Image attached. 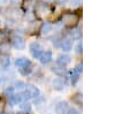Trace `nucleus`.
Returning a JSON list of instances; mask_svg holds the SVG:
<instances>
[{
    "instance_id": "nucleus-25",
    "label": "nucleus",
    "mask_w": 130,
    "mask_h": 114,
    "mask_svg": "<svg viewBox=\"0 0 130 114\" xmlns=\"http://www.w3.org/2000/svg\"><path fill=\"white\" fill-rule=\"evenodd\" d=\"M0 114H5V113H0Z\"/></svg>"
},
{
    "instance_id": "nucleus-7",
    "label": "nucleus",
    "mask_w": 130,
    "mask_h": 114,
    "mask_svg": "<svg viewBox=\"0 0 130 114\" xmlns=\"http://www.w3.org/2000/svg\"><path fill=\"white\" fill-rule=\"evenodd\" d=\"M8 100H9V103L12 105H20L21 103L24 102L22 93H14V94H12V96L8 98Z\"/></svg>"
},
{
    "instance_id": "nucleus-8",
    "label": "nucleus",
    "mask_w": 130,
    "mask_h": 114,
    "mask_svg": "<svg viewBox=\"0 0 130 114\" xmlns=\"http://www.w3.org/2000/svg\"><path fill=\"white\" fill-rule=\"evenodd\" d=\"M69 62H70V57H69L68 54H63V53H61V54H59L57 57V63L59 64V66L64 67V66H67Z\"/></svg>"
},
{
    "instance_id": "nucleus-10",
    "label": "nucleus",
    "mask_w": 130,
    "mask_h": 114,
    "mask_svg": "<svg viewBox=\"0 0 130 114\" xmlns=\"http://www.w3.org/2000/svg\"><path fill=\"white\" fill-rule=\"evenodd\" d=\"M30 64H31L30 60L28 59V58H24V57H20L15 60V66H16L19 69H20V68H23V67H27V66H30Z\"/></svg>"
},
{
    "instance_id": "nucleus-4",
    "label": "nucleus",
    "mask_w": 130,
    "mask_h": 114,
    "mask_svg": "<svg viewBox=\"0 0 130 114\" xmlns=\"http://www.w3.org/2000/svg\"><path fill=\"white\" fill-rule=\"evenodd\" d=\"M38 59H39L40 63H43V64L50 63V62L52 61V59H53V57H52V52L51 51H48V50L43 51L42 54H40V57L38 58Z\"/></svg>"
},
{
    "instance_id": "nucleus-22",
    "label": "nucleus",
    "mask_w": 130,
    "mask_h": 114,
    "mask_svg": "<svg viewBox=\"0 0 130 114\" xmlns=\"http://www.w3.org/2000/svg\"><path fill=\"white\" fill-rule=\"evenodd\" d=\"M0 83H1V76H0Z\"/></svg>"
},
{
    "instance_id": "nucleus-9",
    "label": "nucleus",
    "mask_w": 130,
    "mask_h": 114,
    "mask_svg": "<svg viewBox=\"0 0 130 114\" xmlns=\"http://www.w3.org/2000/svg\"><path fill=\"white\" fill-rule=\"evenodd\" d=\"M68 111V104L66 102H60L55 105V113L57 114H67Z\"/></svg>"
},
{
    "instance_id": "nucleus-19",
    "label": "nucleus",
    "mask_w": 130,
    "mask_h": 114,
    "mask_svg": "<svg viewBox=\"0 0 130 114\" xmlns=\"http://www.w3.org/2000/svg\"><path fill=\"white\" fill-rule=\"evenodd\" d=\"M81 72H82V64H77L76 67L73 69V72H71V75H78V76H79Z\"/></svg>"
},
{
    "instance_id": "nucleus-5",
    "label": "nucleus",
    "mask_w": 130,
    "mask_h": 114,
    "mask_svg": "<svg viewBox=\"0 0 130 114\" xmlns=\"http://www.w3.org/2000/svg\"><path fill=\"white\" fill-rule=\"evenodd\" d=\"M10 66V57L8 54H0V68L8 69Z\"/></svg>"
},
{
    "instance_id": "nucleus-20",
    "label": "nucleus",
    "mask_w": 130,
    "mask_h": 114,
    "mask_svg": "<svg viewBox=\"0 0 130 114\" xmlns=\"http://www.w3.org/2000/svg\"><path fill=\"white\" fill-rule=\"evenodd\" d=\"M67 114H79V112L77 111V109L73 108V109H69V111L67 112Z\"/></svg>"
},
{
    "instance_id": "nucleus-6",
    "label": "nucleus",
    "mask_w": 130,
    "mask_h": 114,
    "mask_svg": "<svg viewBox=\"0 0 130 114\" xmlns=\"http://www.w3.org/2000/svg\"><path fill=\"white\" fill-rule=\"evenodd\" d=\"M63 23L66 25H74L75 23L77 22V20H78V18H77L75 14H66L63 15Z\"/></svg>"
},
{
    "instance_id": "nucleus-17",
    "label": "nucleus",
    "mask_w": 130,
    "mask_h": 114,
    "mask_svg": "<svg viewBox=\"0 0 130 114\" xmlns=\"http://www.w3.org/2000/svg\"><path fill=\"white\" fill-rule=\"evenodd\" d=\"M19 72L21 73L22 75H30L32 73V67H31V64L30 66H27V67H23V68H20L19 69Z\"/></svg>"
},
{
    "instance_id": "nucleus-15",
    "label": "nucleus",
    "mask_w": 130,
    "mask_h": 114,
    "mask_svg": "<svg viewBox=\"0 0 130 114\" xmlns=\"http://www.w3.org/2000/svg\"><path fill=\"white\" fill-rule=\"evenodd\" d=\"M14 89H15V91H22V90H24L25 89V87H27V84H25V82L24 81H15V83H14Z\"/></svg>"
},
{
    "instance_id": "nucleus-13",
    "label": "nucleus",
    "mask_w": 130,
    "mask_h": 114,
    "mask_svg": "<svg viewBox=\"0 0 130 114\" xmlns=\"http://www.w3.org/2000/svg\"><path fill=\"white\" fill-rule=\"evenodd\" d=\"M10 48V44L6 40L4 42H0V54H8Z\"/></svg>"
},
{
    "instance_id": "nucleus-21",
    "label": "nucleus",
    "mask_w": 130,
    "mask_h": 114,
    "mask_svg": "<svg viewBox=\"0 0 130 114\" xmlns=\"http://www.w3.org/2000/svg\"><path fill=\"white\" fill-rule=\"evenodd\" d=\"M81 48H82V44H81V43H79V44L76 46V52H77V53H79V52H81V51H82Z\"/></svg>"
},
{
    "instance_id": "nucleus-2",
    "label": "nucleus",
    "mask_w": 130,
    "mask_h": 114,
    "mask_svg": "<svg viewBox=\"0 0 130 114\" xmlns=\"http://www.w3.org/2000/svg\"><path fill=\"white\" fill-rule=\"evenodd\" d=\"M12 46L16 50H24L25 48V42L20 36H14L12 38Z\"/></svg>"
},
{
    "instance_id": "nucleus-12",
    "label": "nucleus",
    "mask_w": 130,
    "mask_h": 114,
    "mask_svg": "<svg viewBox=\"0 0 130 114\" xmlns=\"http://www.w3.org/2000/svg\"><path fill=\"white\" fill-rule=\"evenodd\" d=\"M52 29H53V24L50 22H44L42 24V27H40V34L42 35H47L48 32L52 31Z\"/></svg>"
},
{
    "instance_id": "nucleus-18",
    "label": "nucleus",
    "mask_w": 130,
    "mask_h": 114,
    "mask_svg": "<svg viewBox=\"0 0 130 114\" xmlns=\"http://www.w3.org/2000/svg\"><path fill=\"white\" fill-rule=\"evenodd\" d=\"M4 93H5V96H7L8 98H9L12 94H14L15 93V89H14V87L13 85H9V87H6L5 88V90H4Z\"/></svg>"
},
{
    "instance_id": "nucleus-1",
    "label": "nucleus",
    "mask_w": 130,
    "mask_h": 114,
    "mask_svg": "<svg viewBox=\"0 0 130 114\" xmlns=\"http://www.w3.org/2000/svg\"><path fill=\"white\" fill-rule=\"evenodd\" d=\"M29 51L35 59H38L40 57V54H42V52L44 51V48L38 42H32L29 45Z\"/></svg>"
},
{
    "instance_id": "nucleus-16",
    "label": "nucleus",
    "mask_w": 130,
    "mask_h": 114,
    "mask_svg": "<svg viewBox=\"0 0 130 114\" xmlns=\"http://www.w3.org/2000/svg\"><path fill=\"white\" fill-rule=\"evenodd\" d=\"M51 70L54 73V74H57V75H62L64 73V68L62 67V66H53V67L51 68Z\"/></svg>"
},
{
    "instance_id": "nucleus-24",
    "label": "nucleus",
    "mask_w": 130,
    "mask_h": 114,
    "mask_svg": "<svg viewBox=\"0 0 130 114\" xmlns=\"http://www.w3.org/2000/svg\"><path fill=\"white\" fill-rule=\"evenodd\" d=\"M58 1H62V0H58Z\"/></svg>"
},
{
    "instance_id": "nucleus-3",
    "label": "nucleus",
    "mask_w": 130,
    "mask_h": 114,
    "mask_svg": "<svg viewBox=\"0 0 130 114\" xmlns=\"http://www.w3.org/2000/svg\"><path fill=\"white\" fill-rule=\"evenodd\" d=\"M66 87V81H64L62 77H57L52 81V88L57 91H61V90L64 89Z\"/></svg>"
},
{
    "instance_id": "nucleus-14",
    "label": "nucleus",
    "mask_w": 130,
    "mask_h": 114,
    "mask_svg": "<svg viewBox=\"0 0 130 114\" xmlns=\"http://www.w3.org/2000/svg\"><path fill=\"white\" fill-rule=\"evenodd\" d=\"M31 108H32L31 104H30V103H28V102H23V103H21V104H20L21 112H24V113L29 114L30 112H31Z\"/></svg>"
},
{
    "instance_id": "nucleus-11",
    "label": "nucleus",
    "mask_w": 130,
    "mask_h": 114,
    "mask_svg": "<svg viewBox=\"0 0 130 114\" xmlns=\"http://www.w3.org/2000/svg\"><path fill=\"white\" fill-rule=\"evenodd\" d=\"M60 46H61V48L64 52H68V51L71 50V47H73V43H71L70 39L64 38V39H62L61 42H60Z\"/></svg>"
},
{
    "instance_id": "nucleus-23",
    "label": "nucleus",
    "mask_w": 130,
    "mask_h": 114,
    "mask_svg": "<svg viewBox=\"0 0 130 114\" xmlns=\"http://www.w3.org/2000/svg\"><path fill=\"white\" fill-rule=\"evenodd\" d=\"M0 23H1V18H0Z\"/></svg>"
}]
</instances>
